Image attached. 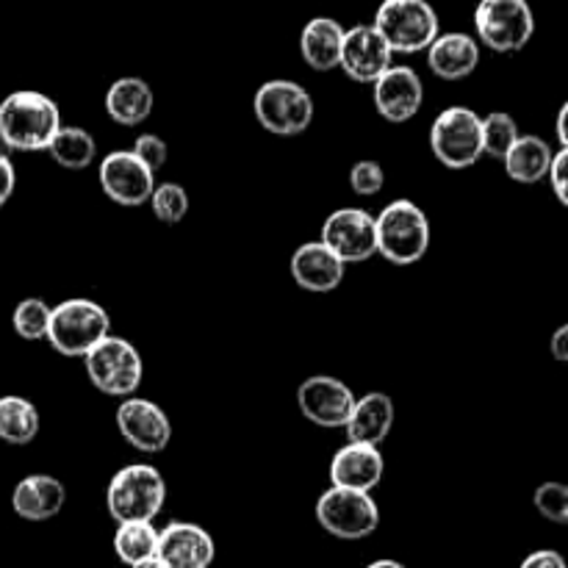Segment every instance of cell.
I'll return each instance as SVG.
<instances>
[{
    "label": "cell",
    "mask_w": 568,
    "mask_h": 568,
    "mask_svg": "<svg viewBox=\"0 0 568 568\" xmlns=\"http://www.w3.org/2000/svg\"><path fill=\"white\" fill-rule=\"evenodd\" d=\"M61 131V111L48 94L20 89L0 103V142L22 153L48 150Z\"/></svg>",
    "instance_id": "6da1fadb"
},
{
    "label": "cell",
    "mask_w": 568,
    "mask_h": 568,
    "mask_svg": "<svg viewBox=\"0 0 568 568\" xmlns=\"http://www.w3.org/2000/svg\"><path fill=\"white\" fill-rule=\"evenodd\" d=\"M166 503V483L155 466L131 464L111 477L105 488V508L116 525L150 521L161 514Z\"/></svg>",
    "instance_id": "7a4b0ae2"
},
{
    "label": "cell",
    "mask_w": 568,
    "mask_h": 568,
    "mask_svg": "<svg viewBox=\"0 0 568 568\" xmlns=\"http://www.w3.org/2000/svg\"><path fill=\"white\" fill-rule=\"evenodd\" d=\"M111 336V316L100 303L72 297L55 305L50 316L48 342L64 358H87L100 342Z\"/></svg>",
    "instance_id": "3957f363"
},
{
    "label": "cell",
    "mask_w": 568,
    "mask_h": 568,
    "mask_svg": "<svg viewBox=\"0 0 568 568\" xmlns=\"http://www.w3.org/2000/svg\"><path fill=\"white\" fill-rule=\"evenodd\" d=\"M377 253L397 266L425 258L430 247V222L414 200H394L375 216Z\"/></svg>",
    "instance_id": "277c9868"
},
{
    "label": "cell",
    "mask_w": 568,
    "mask_h": 568,
    "mask_svg": "<svg viewBox=\"0 0 568 568\" xmlns=\"http://www.w3.org/2000/svg\"><path fill=\"white\" fill-rule=\"evenodd\" d=\"M436 9L427 0H386L375 14V31L392 53H419L438 39Z\"/></svg>",
    "instance_id": "5b68a950"
},
{
    "label": "cell",
    "mask_w": 568,
    "mask_h": 568,
    "mask_svg": "<svg viewBox=\"0 0 568 568\" xmlns=\"http://www.w3.org/2000/svg\"><path fill=\"white\" fill-rule=\"evenodd\" d=\"M255 120L275 136H300L314 122V98L297 81L261 83L253 98Z\"/></svg>",
    "instance_id": "8992f818"
},
{
    "label": "cell",
    "mask_w": 568,
    "mask_h": 568,
    "mask_svg": "<svg viewBox=\"0 0 568 568\" xmlns=\"http://www.w3.org/2000/svg\"><path fill=\"white\" fill-rule=\"evenodd\" d=\"M433 155L449 170H466L483 159V116L469 105H449L433 120Z\"/></svg>",
    "instance_id": "52a82bcc"
},
{
    "label": "cell",
    "mask_w": 568,
    "mask_h": 568,
    "mask_svg": "<svg viewBox=\"0 0 568 568\" xmlns=\"http://www.w3.org/2000/svg\"><path fill=\"white\" fill-rule=\"evenodd\" d=\"M87 375L98 392L109 394V397H125L131 399L136 388L142 386L144 364L139 349L125 338L109 336L100 342L92 353L83 358Z\"/></svg>",
    "instance_id": "ba28073f"
},
{
    "label": "cell",
    "mask_w": 568,
    "mask_h": 568,
    "mask_svg": "<svg viewBox=\"0 0 568 568\" xmlns=\"http://www.w3.org/2000/svg\"><path fill=\"white\" fill-rule=\"evenodd\" d=\"M316 521L322 530L342 541H361L381 527V508L372 494L327 488L316 499Z\"/></svg>",
    "instance_id": "9c48e42d"
},
{
    "label": "cell",
    "mask_w": 568,
    "mask_h": 568,
    "mask_svg": "<svg viewBox=\"0 0 568 568\" xmlns=\"http://www.w3.org/2000/svg\"><path fill=\"white\" fill-rule=\"evenodd\" d=\"M475 28L494 53H519L536 33V17L525 0H483L475 9Z\"/></svg>",
    "instance_id": "30bf717a"
},
{
    "label": "cell",
    "mask_w": 568,
    "mask_h": 568,
    "mask_svg": "<svg viewBox=\"0 0 568 568\" xmlns=\"http://www.w3.org/2000/svg\"><path fill=\"white\" fill-rule=\"evenodd\" d=\"M322 244L344 264H361L377 253L375 216L364 209H338L322 225Z\"/></svg>",
    "instance_id": "8fae6325"
},
{
    "label": "cell",
    "mask_w": 568,
    "mask_h": 568,
    "mask_svg": "<svg viewBox=\"0 0 568 568\" xmlns=\"http://www.w3.org/2000/svg\"><path fill=\"white\" fill-rule=\"evenodd\" d=\"M355 403H358V397L353 394V388L331 375H314L300 383L297 388L300 414L314 422L316 427H327V430L347 425Z\"/></svg>",
    "instance_id": "7c38bea8"
},
{
    "label": "cell",
    "mask_w": 568,
    "mask_h": 568,
    "mask_svg": "<svg viewBox=\"0 0 568 568\" xmlns=\"http://www.w3.org/2000/svg\"><path fill=\"white\" fill-rule=\"evenodd\" d=\"M100 189L116 205L139 209L153 197L155 172H150L131 150H114L100 161Z\"/></svg>",
    "instance_id": "4fadbf2b"
},
{
    "label": "cell",
    "mask_w": 568,
    "mask_h": 568,
    "mask_svg": "<svg viewBox=\"0 0 568 568\" xmlns=\"http://www.w3.org/2000/svg\"><path fill=\"white\" fill-rule=\"evenodd\" d=\"M116 430L133 449L148 455L164 453L166 444L172 442L170 416L150 399H122L116 408Z\"/></svg>",
    "instance_id": "5bb4252c"
},
{
    "label": "cell",
    "mask_w": 568,
    "mask_h": 568,
    "mask_svg": "<svg viewBox=\"0 0 568 568\" xmlns=\"http://www.w3.org/2000/svg\"><path fill=\"white\" fill-rule=\"evenodd\" d=\"M344 72L358 83H377L394 67V53L375 26H355L344 31L342 61Z\"/></svg>",
    "instance_id": "9a60e30c"
},
{
    "label": "cell",
    "mask_w": 568,
    "mask_h": 568,
    "mask_svg": "<svg viewBox=\"0 0 568 568\" xmlns=\"http://www.w3.org/2000/svg\"><path fill=\"white\" fill-rule=\"evenodd\" d=\"M155 558L166 568H209L216 558V544L205 527L194 521H172L159 530Z\"/></svg>",
    "instance_id": "2e32d148"
},
{
    "label": "cell",
    "mask_w": 568,
    "mask_h": 568,
    "mask_svg": "<svg viewBox=\"0 0 568 568\" xmlns=\"http://www.w3.org/2000/svg\"><path fill=\"white\" fill-rule=\"evenodd\" d=\"M422 100H425V87L414 67L394 64L375 83V109L388 122H408L410 116L419 114Z\"/></svg>",
    "instance_id": "e0dca14e"
},
{
    "label": "cell",
    "mask_w": 568,
    "mask_h": 568,
    "mask_svg": "<svg viewBox=\"0 0 568 568\" xmlns=\"http://www.w3.org/2000/svg\"><path fill=\"white\" fill-rule=\"evenodd\" d=\"M383 471H386V460H383L381 449L347 444L331 460V486L344 488V491L372 494V488H377V483L383 480Z\"/></svg>",
    "instance_id": "ac0fdd59"
},
{
    "label": "cell",
    "mask_w": 568,
    "mask_h": 568,
    "mask_svg": "<svg viewBox=\"0 0 568 568\" xmlns=\"http://www.w3.org/2000/svg\"><path fill=\"white\" fill-rule=\"evenodd\" d=\"M344 270H347V264L322 242L300 244L292 255V277L305 292H336L344 281Z\"/></svg>",
    "instance_id": "d6986e66"
},
{
    "label": "cell",
    "mask_w": 568,
    "mask_h": 568,
    "mask_svg": "<svg viewBox=\"0 0 568 568\" xmlns=\"http://www.w3.org/2000/svg\"><path fill=\"white\" fill-rule=\"evenodd\" d=\"M67 503L64 483L53 475H28L22 477L11 494V508L26 521H48L61 514Z\"/></svg>",
    "instance_id": "ffe728a7"
},
{
    "label": "cell",
    "mask_w": 568,
    "mask_h": 568,
    "mask_svg": "<svg viewBox=\"0 0 568 568\" xmlns=\"http://www.w3.org/2000/svg\"><path fill=\"white\" fill-rule=\"evenodd\" d=\"M394 399L383 392H369L355 403L349 422L344 425L349 444H364V447H377L386 442L394 427Z\"/></svg>",
    "instance_id": "44dd1931"
},
{
    "label": "cell",
    "mask_w": 568,
    "mask_h": 568,
    "mask_svg": "<svg viewBox=\"0 0 568 568\" xmlns=\"http://www.w3.org/2000/svg\"><path fill=\"white\" fill-rule=\"evenodd\" d=\"M427 64L444 81H460L480 64V44L469 33H438L436 42L427 48Z\"/></svg>",
    "instance_id": "7402d4cb"
},
{
    "label": "cell",
    "mask_w": 568,
    "mask_h": 568,
    "mask_svg": "<svg viewBox=\"0 0 568 568\" xmlns=\"http://www.w3.org/2000/svg\"><path fill=\"white\" fill-rule=\"evenodd\" d=\"M342 44H344V28L342 22L333 17H314L305 22L303 37H300V53H303L305 64L316 72L336 70L342 61Z\"/></svg>",
    "instance_id": "603a6c76"
},
{
    "label": "cell",
    "mask_w": 568,
    "mask_h": 568,
    "mask_svg": "<svg viewBox=\"0 0 568 568\" xmlns=\"http://www.w3.org/2000/svg\"><path fill=\"white\" fill-rule=\"evenodd\" d=\"M153 105L155 94L150 89V83L142 81V78H120L105 92V111H109L111 120L125 128H133L148 120L153 114Z\"/></svg>",
    "instance_id": "cb8c5ba5"
},
{
    "label": "cell",
    "mask_w": 568,
    "mask_h": 568,
    "mask_svg": "<svg viewBox=\"0 0 568 568\" xmlns=\"http://www.w3.org/2000/svg\"><path fill=\"white\" fill-rule=\"evenodd\" d=\"M552 148L544 142L541 136H519V142L510 148V153L505 155V172H508L510 181L516 183H538L544 178H549V166H552Z\"/></svg>",
    "instance_id": "d4e9b609"
},
{
    "label": "cell",
    "mask_w": 568,
    "mask_h": 568,
    "mask_svg": "<svg viewBox=\"0 0 568 568\" xmlns=\"http://www.w3.org/2000/svg\"><path fill=\"white\" fill-rule=\"evenodd\" d=\"M39 436V410L31 399L6 394L0 397V442L26 447Z\"/></svg>",
    "instance_id": "484cf974"
},
{
    "label": "cell",
    "mask_w": 568,
    "mask_h": 568,
    "mask_svg": "<svg viewBox=\"0 0 568 568\" xmlns=\"http://www.w3.org/2000/svg\"><path fill=\"white\" fill-rule=\"evenodd\" d=\"M48 153L64 170H87L94 161V155H98V142H94V136L87 128L61 125V131L50 142Z\"/></svg>",
    "instance_id": "4316f807"
},
{
    "label": "cell",
    "mask_w": 568,
    "mask_h": 568,
    "mask_svg": "<svg viewBox=\"0 0 568 568\" xmlns=\"http://www.w3.org/2000/svg\"><path fill=\"white\" fill-rule=\"evenodd\" d=\"M114 552L120 564L128 568L155 558L159 552V530L150 521H133V525H120L114 532Z\"/></svg>",
    "instance_id": "83f0119b"
},
{
    "label": "cell",
    "mask_w": 568,
    "mask_h": 568,
    "mask_svg": "<svg viewBox=\"0 0 568 568\" xmlns=\"http://www.w3.org/2000/svg\"><path fill=\"white\" fill-rule=\"evenodd\" d=\"M519 125L508 111H491L488 116H483V155L505 161V155L519 142Z\"/></svg>",
    "instance_id": "f1b7e54d"
},
{
    "label": "cell",
    "mask_w": 568,
    "mask_h": 568,
    "mask_svg": "<svg viewBox=\"0 0 568 568\" xmlns=\"http://www.w3.org/2000/svg\"><path fill=\"white\" fill-rule=\"evenodd\" d=\"M50 316H53V308L44 300L28 297L22 303H17L14 314H11V325H14V333L20 338L39 342V338H48Z\"/></svg>",
    "instance_id": "f546056e"
},
{
    "label": "cell",
    "mask_w": 568,
    "mask_h": 568,
    "mask_svg": "<svg viewBox=\"0 0 568 568\" xmlns=\"http://www.w3.org/2000/svg\"><path fill=\"white\" fill-rule=\"evenodd\" d=\"M150 205L164 225H178L189 214V194L181 183H161V186H155Z\"/></svg>",
    "instance_id": "4dcf8cb0"
},
{
    "label": "cell",
    "mask_w": 568,
    "mask_h": 568,
    "mask_svg": "<svg viewBox=\"0 0 568 568\" xmlns=\"http://www.w3.org/2000/svg\"><path fill=\"white\" fill-rule=\"evenodd\" d=\"M536 510L552 525H568V486L566 483H541L536 488Z\"/></svg>",
    "instance_id": "1f68e13d"
},
{
    "label": "cell",
    "mask_w": 568,
    "mask_h": 568,
    "mask_svg": "<svg viewBox=\"0 0 568 568\" xmlns=\"http://www.w3.org/2000/svg\"><path fill=\"white\" fill-rule=\"evenodd\" d=\"M349 186L361 197H375L386 186V172H383V166L377 161L364 159L358 164H353V170H349Z\"/></svg>",
    "instance_id": "d6a6232c"
},
{
    "label": "cell",
    "mask_w": 568,
    "mask_h": 568,
    "mask_svg": "<svg viewBox=\"0 0 568 568\" xmlns=\"http://www.w3.org/2000/svg\"><path fill=\"white\" fill-rule=\"evenodd\" d=\"M131 153L136 155V159L142 161L150 172H159L161 166L166 164V155H170V150H166L164 139L155 136V133H142V136L133 142Z\"/></svg>",
    "instance_id": "836d02e7"
},
{
    "label": "cell",
    "mask_w": 568,
    "mask_h": 568,
    "mask_svg": "<svg viewBox=\"0 0 568 568\" xmlns=\"http://www.w3.org/2000/svg\"><path fill=\"white\" fill-rule=\"evenodd\" d=\"M549 183H552L555 197L568 209V148L555 153L552 166H549Z\"/></svg>",
    "instance_id": "e575fe53"
},
{
    "label": "cell",
    "mask_w": 568,
    "mask_h": 568,
    "mask_svg": "<svg viewBox=\"0 0 568 568\" xmlns=\"http://www.w3.org/2000/svg\"><path fill=\"white\" fill-rule=\"evenodd\" d=\"M519 568H568V566L564 555L555 552V549H538V552L527 555Z\"/></svg>",
    "instance_id": "d590c367"
},
{
    "label": "cell",
    "mask_w": 568,
    "mask_h": 568,
    "mask_svg": "<svg viewBox=\"0 0 568 568\" xmlns=\"http://www.w3.org/2000/svg\"><path fill=\"white\" fill-rule=\"evenodd\" d=\"M14 186H17L14 164H11L9 155L0 153V209H3V205L11 200V194H14Z\"/></svg>",
    "instance_id": "8d00e7d4"
},
{
    "label": "cell",
    "mask_w": 568,
    "mask_h": 568,
    "mask_svg": "<svg viewBox=\"0 0 568 568\" xmlns=\"http://www.w3.org/2000/svg\"><path fill=\"white\" fill-rule=\"evenodd\" d=\"M549 349H552L555 361H560V364H568V325H560L558 331L552 333Z\"/></svg>",
    "instance_id": "74e56055"
},
{
    "label": "cell",
    "mask_w": 568,
    "mask_h": 568,
    "mask_svg": "<svg viewBox=\"0 0 568 568\" xmlns=\"http://www.w3.org/2000/svg\"><path fill=\"white\" fill-rule=\"evenodd\" d=\"M555 128H558V139L564 148H568V100L564 105H560L558 111V122H555Z\"/></svg>",
    "instance_id": "f35d334b"
},
{
    "label": "cell",
    "mask_w": 568,
    "mask_h": 568,
    "mask_svg": "<svg viewBox=\"0 0 568 568\" xmlns=\"http://www.w3.org/2000/svg\"><path fill=\"white\" fill-rule=\"evenodd\" d=\"M366 568H405V566L397 564V560H375V564H369Z\"/></svg>",
    "instance_id": "ab89813d"
},
{
    "label": "cell",
    "mask_w": 568,
    "mask_h": 568,
    "mask_svg": "<svg viewBox=\"0 0 568 568\" xmlns=\"http://www.w3.org/2000/svg\"><path fill=\"white\" fill-rule=\"evenodd\" d=\"M131 568H166V566L161 564L159 558H150V560H144V564H139V566H131Z\"/></svg>",
    "instance_id": "60d3db41"
}]
</instances>
